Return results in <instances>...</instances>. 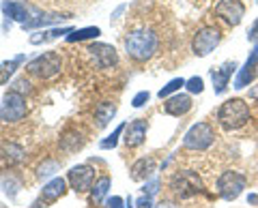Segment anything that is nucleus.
I'll use <instances>...</instances> for the list:
<instances>
[{"label":"nucleus","mask_w":258,"mask_h":208,"mask_svg":"<svg viewBox=\"0 0 258 208\" xmlns=\"http://www.w3.org/2000/svg\"><path fill=\"white\" fill-rule=\"evenodd\" d=\"M157 45H159V39L153 30L147 28H138V30H132L127 37H125V52L132 60L136 62H147L151 60L157 52Z\"/></svg>","instance_id":"obj_1"},{"label":"nucleus","mask_w":258,"mask_h":208,"mask_svg":"<svg viewBox=\"0 0 258 208\" xmlns=\"http://www.w3.org/2000/svg\"><path fill=\"white\" fill-rule=\"evenodd\" d=\"M252 118V112L249 106L245 103V99L241 97H232L226 99L220 110H217V125L222 127L224 131H237L241 127H245Z\"/></svg>","instance_id":"obj_2"},{"label":"nucleus","mask_w":258,"mask_h":208,"mask_svg":"<svg viewBox=\"0 0 258 208\" xmlns=\"http://www.w3.org/2000/svg\"><path fill=\"white\" fill-rule=\"evenodd\" d=\"M168 187H170L172 193L176 197H181V199H189V197H194V195H198V193H203L205 191L203 180H200L198 172H194V170L174 172L170 182H168Z\"/></svg>","instance_id":"obj_3"},{"label":"nucleus","mask_w":258,"mask_h":208,"mask_svg":"<svg viewBox=\"0 0 258 208\" xmlns=\"http://www.w3.org/2000/svg\"><path fill=\"white\" fill-rule=\"evenodd\" d=\"M213 142H215V131H213V127L205 121L194 123L187 129V133L183 135V148L194 150V153H203V150L211 148Z\"/></svg>","instance_id":"obj_4"},{"label":"nucleus","mask_w":258,"mask_h":208,"mask_svg":"<svg viewBox=\"0 0 258 208\" xmlns=\"http://www.w3.org/2000/svg\"><path fill=\"white\" fill-rule=\"evenodd\" d=\"M28 114V106H26V97L9 90L3 97L0 103V123H20L24 121Z\"/></svg>","instance_id":"obj_5"},{"label":"nucleus","mask_w":258,"mask_h":208,"mask_svg":"<svg viewBox=\"0 0 258 208\" xmlns=\"http://www.w3.org/2000/svg\"><path fill=\"white\" fill-rule=\"evenodd\" d=\"M26 69H28L30 75H35L39 79H50V77L60 73L62 60L56 52H43L41 56H37L35 60H30L26 65Z\"/></svg>","instance_id":"obj_6"},{"label":"nucleus","mask_w":258,"mask_h":208,"mask_svg":"<svg viewBox=\"0 0 258 208\" xmlns=\"http://www.w3.org/2000/svg\"><path fill=\"white\" fill-rule=\"evenodd\" d=\"M245 185H247V178L241 172L226 170L220 174V178H217V193H220V197L226 199V202H232V199H237L243 193Z\"/></svg>","instance_id":"obj_7"},{"label":"nucleus","mask_w":258,"mask_h":208,"mask_svg":"<svg viewBox=\"0 0 258 208\" xmlns=\"http://www.w3.org/2000/svg\"><path fill=\"white\" fill-rule=\"evenodd\" d=\"M222 41V30L217 26H203L200 30H196V35L191 39V52L198 56V58H205L209 56Z\"/></svg>","instance_id":"obj_8"},{"label":"nucleus","mask_w":258,"mask_h":208,"mask_svg":"<svg viewBox=\"0 0 258 208\" xmlns=\"http://www.w3.org/2000/svg\"><path fill=\"white\" fill-rule=\"evenodd\" d=\"M215 15L228 26H239L245 18V5L241 0H220L215 5Z\"/></svg>","instance_id":"obj_9"},{"label":"nucleus","mask_w":258,"mask_h":208,"mask_svg":"<svg viewBox=\"0 0 258 208\" xmlns=\"http://www.w3.org/2000/svg\"><path fill=\"white\" fill-rule=\"evenodd\" d=\"M256 75H258V41L254 43L252 52H249V56H247V60L243 62V67H239L235 84H232V86H235L237 90H243V88L252 86Z\"/></svg>","instance_id":"obj_10"},{"label":"nucleus","mask_w":258,"mask_h":208,"mask_svg":"<svg viewBox=\"0 0 258 208\" xmlns=\"http://www.w3.org/2000/svg\"><path fill=\"white\" fill-rule=\"evenodd\" d=\"M67 182L69 187L76 191V193H84L93 187L95 182V170L88 163H82V165H76L71 167L69 174H67Z\"/></svg>","instance_id":"obj_11"},{"label":"nucleus","mask_w":258,"mask_h":208,"mask_svg":"<svg viewBox=\"0 0 258 208\" xmlns=\"http://www.w3.org/2000/svg\"><path fill=\"white\" fill-rule=\"evenodd\" d=\"M86 52L93 58L95 67H99V69H110V67H114L118 62L116 50L112 45H108V43H91L86 47Z\"/></svg>","instance_id":"obj_12"},{"label":"nucleus","mask_w":258,"mask_h":208,"mask_svg":"<svg viewBox=\"0 0 258 208\" xmlns=\"http://www.w3.org/2000/svg\"><path fill=\"white\" fill-rule=\"evenodd\" d=\"M239 71V65L235 60H228V62H224L222 67H213L211 71H209V75H211V82H213V90L215 94H224L226 92V88H228L230 84V79L232 75H235Z\"/></svg>","instance_id":"obj_13"},{"label":"nucleus","mask_w":258,"mask_h":208,"mask_svg":"<svg viewBox=\"0 0 258 208\" xmlns=\"http://www.w3.org/2000/svg\"><path fill=\"white\" fill-rule=\"evenodd\" d=\"M147 133H149V123L144 118H136L125 127V133H123V142L127 148H138L147 140Z\"/></svg>","instance_id":"obj_14"},{"label":"nucleus","mask_w":258,"mask_h":208,"mask_svg":"<svg viewBox=\"0 0 258 208\" xmlns=\"http://www.w3.org/2000/svg\"><path fill=\"white\" fill-rule=\"evenodd\" d=\"M191 108H194V101H191L189 94L176 92V94H172V97H168L164 101V112H166L168 116H174V118L185 116Z\"/></svg>","instance_id":"obj_15"},{"label":"nucleus","mask_w":258,"mask_h":208,"mask_svg":"<svg viewBox=\"0 0 258 208\" xmlns=\"http://www.w3.org/2000/svg\"><path fill=\"white\" fill-rule=\"evenodd\" d=\"M132 174V180H136V182H142V180H149L151 176H153V172H155V159L153 157H140L138 161H134V165H132V170H129Z\"/></svg>","instance_id":"obj_16"},{"label":"nucleus","mask_w":258,"mask_h":208,"mask_svg":"<svg viewBox=\"0 0 258 208\" xmlns=\"http://www.w3.org/2000/svg\"><path fill=\"white\" fill-rule=\"evenodd\" d=\"M0 9H3V13H5L9 20L20 22V24L28 22V18H30V15H28V9H26V5L18 3V0H3Z\"/></svg>","instance_id":"obj_17"},{"label":"nucleus","mask_w":258,"mask_h":208,"mask_svg":"<svg viewBox=\"0 0 258 208\" xmlns=\"http://www.w3.org/2000/svg\"><path fill=\"white\" fill-rule=\"evenodd\" d=\"M64 191H67V180L60 178V176H56V178H52L47 185H43L41 197L45 199V202H56L58 197L64 195Z\"/></svg>","instance_id":"obj_18"},{"label":"nucleus","mask_w":258,"mask_h":208,"mask_svg":"<svg viewBox=\"0 0 258 208\" xmlns=\"http://www.w3.org/2000/svg\"><path fill=\"white\" fill-rule=\"evenodd\" d=\"M114 114H116V106L114 103H110V101H103V103H99V106L95 108V118H97V127H108V123L114 118Z\"/></svg>","instance_id":"obj_19"},{"label":"nucleus","mask_w":258,"mask_h":208,"mask_svg":"<svg viewBox=\"0 0 258 208\" xmlns=\"http://www.w3.org/2000/svg\"><path fill=\"white\" fill-rule=\"evenodd\" d=\"M24 58L26 56H15V58H11V60H5V62H0V86H5V84H9V77L15 73V69H18L22 62H24Z\"/></svg>","instance_id":"obj_20"},{"label":"nucleus","mask_w":258,"mask_h":208,"mask_svg":"<svg viewBox=\"0 0 258 208\" xmlns=\"http://www.w3.org/2000/svg\"><path fill=\"white\" fill-rule=\"evenodd\" d=\"M3 157L9 161V165H15V163H22L24 157H26V150H24L20 144L15 142H7L3 146Z\"/></svg>","instance_id":"obj_21"},{"label":"nucleus","mask_w":258,"mask_h":208,"mask_svg":"<svg viewBox=\"0 0 258 208\" xmlns=\"http://www.w3.org/2000/svg\"><path fill=\"white\" fill-rule=\"evenodd\" d=\"M110 185H112L110 176H101V178H97V180H95V185L91 187V197H93V202H95V204L103 202V197L108 195Z\"/></svg>","instance_id":"obj_22"},{"label":"nucleus","mask_w":258,"mask_h":208,"mask_svg":"<svg viewBox=\"0 0 258 208\" xmlns=\"http://www.w3.org/2000/svg\"><path fill=\"white\" fill-rule=\"evenodd\" d=\"M22 187V180L15 176L13 172H5V174H0V189L5 191V193H9L11 197L18 193Z\"/></svg>","instance_id":"obj_23"},{"label":"nucleus","mask_w":258,"mask_h":208,"mask_svg":"<svg viewBox=\"0 0 258 208\" xmlns=\"http://www.w3.org/2000/svg\"><path fill=\"white\" fill-rule=\"evenodd\" d=\"M74 28H69V26H64V28H54V30H45V33H35L30 37V43L32 45H39V43H43V41H50V39H58L60 35H69Z\"/></svg>","instance_id":"obj_24"},{"label":"nucleus","mask_w":258,"mask_h":208,"mask_svg":"<svg viewBox=\"0 0 258 208\" xmlns=\"http://www.w3.org/2000/svg\"><path fill=\"white\" fill-rule=\"evenodd\" d=\"M101 35V30L97 26H88V28H80V30H71L67 35V41L69 43H76V41H86V39H97Z\"/></svg>","instance_id":"obj_25"},{"label":"nucleus","mask_w":258,"mask_h":208,"mask_svg":"<svg viewBox=\"0 0 258 208\" xmlns=\"http://www.w3.org/2000/svg\"><path fill=\"white\" fill-rule=\"evenodd\" d=\"M185 82H187V79H183V77H174V79H170V82H168V84L157 92V97H159V99L172 97V94H176V92H179L181 88L185 86Z\"/></svg>","instance_id":"obj_26"},{"label":"nucleus","mask_w":258,"mask_h":208,"mask_svg":"<svg viewBox=\"0 0 258 208\" xmlns=\"http://www.w3.org/2000/svg\"><path fill=\"white\" fill-rule=\"evenodd\" d=\"M125 127H127L125 123H120V125L116 127V129H114V131H112V133L108 135L106 140H101V142H99V146H101L103 150H110V148H114L116 144H118V138H120V135L125 133Z\"/></svg>","instance_id":"obj_27"},{"label":"nucleus","mask_w":258,"mask_h":208,"mask_svg":"<svg viewBox=\"0 0 258 208\" xmlns=\"http://www.w3.org/2000/svg\"><path fill=\"white\" fill-rule=\"evenodd\" d=\"M58 170H60V163L54 161V159H47V161H43L37 167V176L39 178H47V176H54Z\"/></svg>","instance_id":"obj_28"},{"label":"nucleus","mask_w":258,"mask_h":208,"mask_svg":"<svg viewBox=\"0 0 258 208\" xmlns=\"http://www.w3.org/2000/svg\"><path fill=\"white\" fill-rule=\"evenodd\" d=\"M60 18H58V15H45V18H43V15H39V18H32V20H28V22H24L22 24V28L24 30H30V28H39V26H45V24H52V22H58Z\"/></svg>","instance_id":"obj_29"},{"label":"nucleus","mask_w":258,"mask_h":208,"mask_svg":"<svg viewBox=\"0 0 258 208\" xmlns=\"http://www.w3.org/2000/svg\"><path fill=\"white\" fill-rule=\"evenodd\" d=\"M185 88H187V92H191V94H200L205 90V79L194 75V77H189L187 82H185Z\"/></svg>","instance_id":"obj_30"},{"label":"nucleus","mask_w":258,"mask_h":208,"mask_svg":"<svg viewBox=\"0 0 258 208\" xmlns=\"http://www.w3.org/2000/svg\"><path fill=\"white\" fill-rule=\"evenodd\" d=\"M11 90L18 92V94H30L32 88H30V82H28L26 77H18V79H15V82L11 84Z\"/></svg>","instance_id":"obj_31"},{"label":"nucleus","mask_w":258,"mask_h":208,"mask_svg":"<svg viewBox=\"0 0 258 208\" xmlns=\"http://www.w3.org/2000/svg\"><path fill=\"white\" fill-rule=\"evenodd\" d=\"M159 187H161V182L159 178H151V180H144V187H142V193L144 195H157L159 193Z\"/></svg>","instance_id":"obj_32"},{"label":"nucleus","mask_w":258,"mask_h":208,"mask_svg":"<svg viewBox=\"0 0 258 208\" xmlns=\"http://www.w3.org/2000/svg\"><path fill=\"white\" fill-rule=\"evenodd\" d=\"M149 99H151V92H149V90H140V92L132 99V106H134V108H142V106H147V103H149Z\"/></svg>","instance_id":"obj_33"},{"label":"nucleus","mask_w":258,"mask_h":208,"mask_svg":"<svg viewBox=\"0 0 258 208\" xmlns=\"http://www.w3.org/2000/svg\"><path fill=\"white\" fill-rule=\"evenodd\" d=\"M125 199L123 197H118V195H112V197H108L106 202H103V208H125Z\"/></svg>","instance_id":"obj_34"},{"label":"nucleus","mask_w":258,"mask_h":208,"mask_svg":"<svg viewBox=\"0 0 258 208\" xmlns=\"http://www.w3.org/2000/svg\"><path fill=\"white\" fill-rule=\"evenodd\" d=\"M134 204H136V208H153V199H151V195H144L142 193Z\"/></svg>","instance_id":"obj_35"},{"label":"nucleus","mask_w":258,"mask_h":208,"mask_svg":"<svg viewBox=\"0 0 258 208\" xmlns=\"http://www.w3.org/2000/svg\"><path fill=\"white\" fill-rule=\"evenodd\" d=\"M247 41H258V18L254 20V24L247 30Z\"/></svg>","instance_id":"obj_36"},{"label":"nucleus","mask_w":258,"mask_h":208,"mask_svg":"<svg viewBox=\"0 0 258 208\" xmlns=\"http://www.w3.org/2000/svg\"><path fill=\"white\" fill-rule=\"evenodd\" d=\"M247 99H249V101H254L256 106H258V84H254V86L247 90Z\"/></svg>","instance_id":"obj_37"},{"label":"nucleus","mask_w":258,"mask_h":208,"mask_svg":"<svg viewBox=\"0 0 258 208\" xmlns=\"http://www.w3.org/2000/svg\"><path fill=\"white\" fill-rule=\"evenodd\" d=\"M153 208H179V206H174L172 202H159L157 206H153Z\"/></svg>","instance_id":"obj_38"},{"label":"nucleus","mask_w":258,"mask_h":208,"mask_svg":"<svg viewBox=\"0 0 258 208\" xmlns=\"http://www.w3.org/2000/svg\"><path fill=\"white\" fill-rule=\"evenodd\" d=\"M123 11H125V5H120V7H118V9H116L114 13H112V20H118V15H120V13H123Z\"/></svg>","instance_id":"obj_39"},{"label":"nucleus","mask_w":258,"mask_h":208,"mask_svg":"<svg viewBox=\"0 0 258 208\" xmlns=\"http://www.w3.org/2000/svg\"><path fill=\"white\" fill-rule=\"evenodd\" d=\"M247 202H249V204H256V202H258V195H256V193L247 195Z\"/></svg>","instance_id":"obj_40"},{"label":"nucleus","mask_w":258,"mask_h":208,"mask_svg":"<svg viewBox=\"0 0 258 208\" xmlns=\"http://www.w3.org/2000/svg\"><path fill=\"white\" fill-rule=\"evenodd\" d=\"M32 208H45V204H43V197L39 199V202H35V204H32Z\"/></svg>","instance_id":"obj_41"},{"label":"nucleus","mask_w":258,"mask_h":208,"mask_svg":"<svg viewBox=\"0 0 258 208\" xmlns=\"http://www.w3.org/2000/svg\"><path fill=\"white\" fill-rule=\"evenodd\" d=\"M136 204H134V199L132 197H127V208H134Z\"/></svg>","instance_id":"obj_42"},{"label":"nucleus","mask_w":258,"mask_h":208,"mask_svg":"<svg viewBox=\"0 0 258 208\" xmlns=\"http://www.w3.org/2000/svg\"><path fill=\"white\" fill-rule=\"evenodd\" d=\"M256 3H258V0H256Z\"/></svg>","instance_id":"obj_43"}]
</instances>
